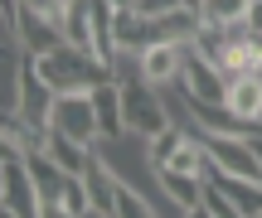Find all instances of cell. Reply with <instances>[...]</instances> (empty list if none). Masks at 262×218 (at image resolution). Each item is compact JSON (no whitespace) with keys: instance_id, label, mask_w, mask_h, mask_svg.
I'll return each instance as SVG.
<instances>
[{"instance_id":"obj_4","label":"cell","mask_w":262,"mask_h":218,"mask_svg":"<svg viewBox=\"0 0 262 218\" xmlns=\"http://www.w3.org/2000/svg\"><path fill=\"white\" fill-rule=\"evenodd\" d=\"M0 180H5V213H15V218H39L44 199H39V189H34V175H29L25 151L5 146V160H0Z\"/></svg>"},{"instance_id":"obj_12","label":"cell","mask_w":262,"mask_h":218,"mask_svg":"<svg viewBox=\"0 0 262 218\" xmlns=\"http://www.w3.org/2000/svg\"><path fill=\"white\" fill-rule=\"evenodd\" d=\"M248 10H253V0H199V19L214 29H233L248 19Z\"/></svg>"},{"instance_id":"obj_2","label":"cell","mask_w":262,"mask_h":218,"mask_svg":"<svg viewBox=\"0 0 262 218\" xmlns=\"http://www.w3.org/2000/svg\"><path fill=\"white\" fill-rule=\"evenodd\" d=\"M122 112H126V131L141 136V141H150V136H160V131L170 126L165 92H160V87L150 83L146 73H141V78H126V83H122Z\"/></svg>"},{"instance_id":"obj_6","label":"cell","mask_w":262,"mask_h":218,"mask_svg":"<svg viewBox=\"0 0 262 218\" xmlns=\"http://www.w3.org/2000/svg\"><path fill=\"white\" fill-rule=\"evenodd\" d=\"M5 10L15 15V34H19V44H25V54H29V58H44V54H54V49H63V44H68L63 19H49V15H39V10L15 5V0H5Z\"/></svg>"},{"instance_id":"obj_17","label":"cell","mask_w":262,"mask_h":218,"mask_svg":"<svg viewBox=\"0 0 262 218\" xmlns=\"http://www.w3.org/2000/svg\"><path fill=\"white\" fill-rule=\"evenodd\" d=\"M185 218H214V213H209V209H204V204H199V209H189Z\"/></svg>"},{"instance_id":"obj_15","label":"cell","mask_w":262,"mask_h":218,"mask_svg":"<svg viewBox=\"0 0 262 218\" xmlns=\"http://www.w3.org/2000/svg\"><path fill=\"white\" fill-rule=\"evenodd\" d=\"M15 5H25V10H39V15H49V19H63L68 0H15Z\"/></svg>"},{"instance_id":"obj_8","label":"cell","mask_w":262,"mask_h":218,"mask_svg":"<svg viewBox=\"0 0 262 218\" xmlns=\"http://www.w3.org/2000/svg\"><path fill=\"white\" fill-rule=\"evenodd\" d=\"M93 107H97V131H102V141H117V136H126L122 83H102V87L93 92Z\"/></svg>"},{"instance_id":"obj_13","label":"cell","mask_w":262,"mask_h":218,"mask_svg":"<svg viewBox=\"0 0 262 218\" xmlns=\"http://www.w3.org/2000/svg\"><path fill=\"white\" fill-rule=\"evenodd\" d=\"M204 209H209V213H214V218H243V213H238V204H233V199H228V194H224V189H219V184H214V180H204Z\"/></svg>"},{"instance_id":"obj_11","label":"cell","mask_w":262,"mask_h":218,"mask_svg":"<svg viewBox=\"0 0 262 218\" xmlns=\"http://www.w3.org/2000/svg\"><path fill=\"white\" fill-rule=\"evenodd\" d=\"M44 155H49V160H58L63 170L83 175V170H88V160H93V146H78V141H68L63 131H44Z\"/></svg>"},{"instance_id":"obj_1","label":"cell","mask_w":262,"mask_h":218,"mask_svg":"<svg viewBox=\"0 0 262 218\" xmlns=\"http://www.w3.org/2000/svg\"><path fill=\"white\" fill-rule=\"evenodd\" d=\"M34 68H39V78H44L54 92H97L102 83H117L112 63H102L97 54H88V49H78V44H63V49H54V54L34 58Z\"/></svg>"},{"instance_id":"obj_10","label":"cell","mask_w":262,"mask_h":218,"mask_svg":"<svg viewBox=\"0 0 262 218\" xmlns=\"http://www.w3.org/2000/svg\"><path fill=\"white\" fill-rule=\"evenodd\" d=\"M160 189L170 194V204H180V209H199V204H204V180H199V175H180V170H170V165H160Z\"/></svg>"},{"instance_id":"obj_18","label":"cell","mask_w":262,"mask_h":218,"mask_svg":"<svg viewBox=\"0 0 262 218\" xmlns=\"http://www.w3.org/2000/svg\"><path fill=\"white\" fill-rule=\"evenodd\" d=\"M83 218H117V213H97V209H88V213H83Z\"/></svg>"},{"instance_id":"obj_7","label":"cell","mask_w":262,"mask_h":218,"mask_svg":"<svg viewBox=\"0 0 262 218\" xmlns=\"http://www.w3.org/2000/svg\"><path fill=\"white\" fill-rule=\"evenodd\" d=\"M185 58H189V44H150L141 54V73L156 87H175L185 78Z\"/></svg>"},{"instance_id":"obj_5","label":"cell","mask_w":262,"mask_h":218,"mask_svg":"<svg viewBox=\"0 0 262 218\" xmlns=\"http://www.w3.org/2000/svg\"><path fill=\"white\" fill-rule=\"evenodd\" d=\"M180 92H185L189 107H224L228 102V73L219 63H209V58H199L194 49H189L185 58V78H180Z\"/></svg>"},{"instance_id":"obj_16","label":"cell","mask_w":262,"mask_h":218,"mask_svg":"<svg viewBox=\"0 0 262 218\" xmlns=\"http://www.w3.org/2000/svg\"><path fill=\"white\" fill-rule=\"evenodd\" d=\"M253 34H262V0H253V10H248V19H243Z\"/></svg>"},{"instance_id":"obj_9","label":"cell","mask_w":262,"mask_h":218,"mask_svg":"<svg viewBox=\"0 0 262 218\" xmlns=\"http://www.w3.org/2000/svg\"><path fill=\"white\" fill-rule=\"evenodd\" d=\"M228 112L248 126H262V78H228Z\"/></svg>"},{"instance_id":"obj_19","label":"cell","mask_w":262,"mask_h":218,"mask_svg":"<svg viewBox=\"0 0 262 218\" xmlns=\"http://www.w3.org/2000/svg\"><path fill=\"white\" fill-rule=\"evenodd\" d=\"M253 151H257V160H262V136H253Z\"/></svg>"},{"instance_id":"obj_20","label":"cell","mask_w":262,"mask_h":218,"mask_svg":"<svg viewBox=\"0 0 262 218\" xmlns=\"http://www.w3.org/2000/svg\"><path fill=\"white\" fill-rule=\"evenodd\" d=\"M189 5H194V10H199V0H189Z\"/></svg>"},{"instance_id":"obj_3","label":"cell","mask_w":262,"mask_h":218,"mask_svg":"<svg viewBox=\"0 0 262 218\" xmlns=\"http://www.w3.org/2000/svg\"><path fill=\"white\" fill-rule=\"evenodd\" d=\"M49 131H63L68 141H78V146H97L102 131H97L93 92H58L54 97V112H49Z\"/></svg>"},{"instance_id":"obj_14","label":"cell","mask_w":262,"mask_h":218,"mask_svg":"<svg viewBox=\"0 0 262 218\" xmlns=\"http://www.w3.org/2000/svg\"><path fill=\"white\" fill-rule=\"evenodd\" d=\"M175 10H194V5L189 0H136V15H146V19H165Z\"/></svg>"}]
</instances>
